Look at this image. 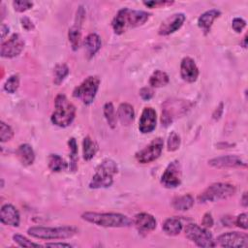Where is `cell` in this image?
<instances>
[{"instance_id": "obj_1", "label": "cell", "mask_w": 248, "mask_h": 248, "mask_svg": "<svg viewBox=\"0 0 248 248\" xmlns=\"http://www.w3.org/2000/svg\"><path fill=\"white\" fill-rule=\"evenodd\" d=\"M150 17V14L144 11L123 8L117 12L111 21L115 34L120 35L125 31L143 25Z\"/></svg>"}, {"instance_id": "obj_2", "label": "cell", "mask_w": 248, "mask_h": 248, "mask_svg": "<svg viewBox=\"0 0 248 248\" xmlns=\"http://www.w3.org/2000/svg\"><path fill=\"white\" fill-rule=\"evenodd\" d=\"M81 219L105 228H125L133 224V220L127 215L121 213H99V212H84L81 214Z\"/></svg>"}, {"instance_id": "obj_3", "label": "cell", "mask_w": 248, "mask_h": 248, "mask_svg": "<svg viewBox=\"0 0 248 248\" xmlns=\"http://www.w3.org/2000/svg\"><path fill=\"white\" fill-rule=\"evenodd\" d=\"M54 111L51 114V122L61 128L68 127L76 116L75 106L67 99V97L60 93L54 100Z\"/></svg>"}, {"instance_id": "obj_4", "label": "cell", "mask_w": 248, "mask_h": 248, "mask_svg": "<svg viewBox=\"0 0 248 248\" xmlns=\"http://www.w3.org/2000/svg\"><path fill=\"white\" fill-rule=\"evenodd\" d=\"M118 172L116 163L111 159L103 160L95 170V173L89 182L90 189L108 188L113 182V175Z\"/></svg>"}, {"instance_id": "obj_5", "label": "cell", "mask_w": 248, "mask_h": 248, "mask_svg": "<svg viewBox=\"0 0 248 248\" xmlns=\"http://www.w3.org/2000/svg\"><path fill=\"white\" fill-rule=\"evenodd\" d=\"M78 232V229L73 226H61V227H43L35 226L27 230V233L35 238L39 239H65L74 236Z\"/></svg>"}, {"instance_id": "obj_6", "label": "cell", "mask_w": 248, "mask_h": 248, "mask_svg": "<svg viewBox=\"0 0 248 248\" xmlns=\"http://www.w3.org/2000/svg\"><path fill=\"white\" fill-rule=\"evenodd\" d=\"M193 106V103L187 100L170 99L162 105L161 122L165 127L170 126L174 119L185 114Z\"/></svg>"}, {"instance_id": "obj_7", "label": "cell", "mask_w": 248, "mask_h": 248, "mask_svg": "<svg viewBox=\"0 0 248 248\" xmlns=\"http://www.w3.org/2000/svg\"><path fill=\"white\" fill-rule=\"evenodd\" d=\"M235 193V187L230 183L217 182L209 185L203 192L198 196L201 203L214 202L232 197Z\"/></svg>"}, {"instance_id": "obj_8", "label": "cell", "mask_w": 248, "mask_h": 248, "mask_svg": "<svg viewBox=\"0 0 248 248\" xmlns=\"http://www.w3.org/2000/svg\"><path fill=\"white\" fill-rule=\"evenodd\" d=\"M100 81L101 80L97 76L87 77L79 85L74 89L73 96L79 99L84 105L92 104L98 92Z\"/></svg>"}, {"instance_id": "obj_9", "label": "cell", "mask_w": 248, "mask_h": 248, "mask_svg": "<svg viewBox=\"0 0 248 248\" xmlns=\"http://www.w3.org/2000/svg\"><path fill=\"white\" fill-rule=\"evenodd\" d=\"M185 235L189 240L194 242L199 247L216 246L212 233L207 229L195 223H190L185 227Z\"/></svg>"}, {"instance_id": "obj_10", "label": "cell", "mask_w": 248, "mask_h": 248, "mask_svg": "<svg viewBox=\"0 0 248 248\" xmlns=\"http://www.w3.org/2000/svg\"><path fill=\"white\" fill-rule=\"evenodd\" d=\"M164 140L161 138L154 139L144 148L136 153V159L140 164H148L158 159L162 153Z\"/></svg>"}, {"instance_id": "obj_11", "label": "cell", "mask_w": 248, "mask_h": 248, "mask_svg": "<svg viewBox=\"0 0 248 248\" xmlns=\"http://www.w3.org/2000/svg\"><path fill=\"white\" fill-rule=\"evenodd\" d=\"M161 183L166 188H176L181 184V167L178 161L168 165L161 176Z\"/></svg>"}, {"instance_id": "obj_12", "label": "cell", "mask_w": 248, "mask_h": 248, "mask_svg": "<svg viewBox=\"0 0 248 248\" xmlns=\"http://www.w3.org/2000/svg\"><path fill=\"white\" fill-rule=\"evenodd\" d=\"M24 41L21 36L15 33L11 36L9 40L1 45L0 54L4 58H14L21 53L24 48Z\"/></svg>"}, {"instance_id": "obj_13", "label": "cell", "mask_w": 248, "mask_h": 248, "mask_svg": "<svg viewBox=\"0 0 248 248\" xmlns=\"http://www.w3.org/2000/svg\"><path fill=\"white\" fill-rule=\"evenodd\" d=\"M217 244L221 247H248L247 233L239 232H228L217 237Z\"/></svg>"}, {"instance_id": "obj_14", "label": "cell", "mask_w": 248, "mask_h": 248, "mask_svg": "<svg viewBox=\"0 0 248 248\" xmlns=\"http://www.w3.org/2000/svg\"><path fill=\"white\" fill-rule=\"evenodd\" d=\"M186 16L182 13H176L170 16L160 24L158 34L161 36H168L170 34L174 33L183 25Z\"/></svg>"}, {"instance_id": "obj_15", "label": "cell", "mask_w": 248, "mask_h": 248, "mask_svg": "<svg viewBox=\"0 0 248 248\" xmlns=\"http://www.w3.org/2000/svg\"><path fill=\"white\" fill-rule=\"evenodd\" d=\"M208 165L216 169H226V168H246L247 163L236 155H225L210 159Z\"/></svg>"}, {"instance_id": "obj_16", "label": "cell", "mask_w": 248, "mask_h": 248, "mask_svg": "<svg viewBox=\"0 0 248 248\" xmlns=\"http://www.w3.org/2000/svg\"><path fill=\"white\" fill-rule=\"evenodd\" d=\"M133 224L140 233H148L155 230L157 226L156 219L149 213L141 212L134 217Z\"/></svg>"}, {"instance_id": "obj_17", "label": "cell", "mask_w": 248, "mask_h": 248, "mask_svg": "<svg viewBox=\"0 0 248 248\" xmlns=\"http://www.w3.org/2000/svg\"><path fill=\"white\" fill-rule=\"evenodd\" d=\"M157 115L155 109L150 107L144 108L139 122V130L142 134L151 133L156 127Z\"/></svg>"}, {"instance_id": "obj_18", "label": "cell", "mask_w": 248, "mask_h": 248, "mask_svg": "<svg viewBox=\"0 0 248 248\" xmlns=\"http://www.w3.org/2000/svg\"><path fill=\"white\" fill-rule=\"evenodd\" d=\"M180 76L186 82H195L199 77V69L191 57H184L180 63Z\"/></svg>"}, {"instance_id": "obj_19", "label": "cell", "mask_w": 248, "mask_h": 248, "mask_svg": "<svg viewBox=\"0 0 248 248\" xmlns=\"http://www.w3.org/2000/svg\"><path fill=\"white\" fill-rule=\"evenodd\" d=\"M0 220H1V223L4 225L18 227L20 222L19 212L13 204L6 203L1 207Z\"/></svg>"}, {"instance_id": "obj_20", "label": "cell", "mask_w": 248, "mask_h": 248, "mask_svg": "<svg viewBox=\"0 0 248 248\" xmlns=\"http://www.w3.org/2000/svg\"><path fill=\"white\" fill-rule=\"evenodd\" d=\"M220 15L221 12L216 9H211L204 12L198 18V26L204 32V34H207L211 29L213 21L220 16Z\"/></svg>"}, {"instance_id": "obj_21", "label": "cell", "mask_w": 248, "mask_h": 248, "mask_svg": "<svg viewBox=\"0 0 248 248\" xmlns=\"http://www.w3.org/2000/svg\"><path fill=\"white\" fill-rule=\"evenodd\" d=\"M83 45L85 46L86 49V54H87V58L90 59L92 58L101 48L102 46V41L101 38L98 34L96 33H90L86 36V38L84 39Z\"/></svg>"}, {"instance_id": "obj_22", "label": "cell", "mask_w": 248, "mask_h": 248, "mask_svg": "<svg viewBox=\"0 0 248 248\" xmlns=\"http://www.w3.org/2000/svg\"><path fill=\"white\" fill-rule=\"evenodd\" d=\"M117 118L124 126H129L135 118V111L132 105L128 103H122L119 105L116 112Z\"/></svg>"}, {"instance_id": "obj_23", "label": "cell", "mask_w": 248, "mask_h": 248, "mask_svg": "<svg viewBox=\"0 0 248 248\" xmlns=\"http://www.w3.org/2000/svg\"><path fill=\"white\" fill-rule=\"evenodd\" d=\"M16 156L23 166H30L34 163L35 153L32 146L28 143L20 144L16 149Z\"/></svg>"}, {"instance_id": "obj_24", "label": "cell", "mask_w": 248, "mask_h": 248, "mask_svg": "<svg viewBox=\"0 0 248 248\" xmlns=\"http://www.w3.org/2000/svg\"><path fill=\"white\" fill-rule=\"evenodd\" d=\"M162 229L168 235H177L182 230V222L177 217H170L165 220Z\"/></svg>"}, {"instance_id": "obj_25", "label": "cell", "mask_w": 248, "mask_h": 248, "mask_svg": "<svg viewBox=\"0 0 248 248\" xmlns=\"http://www.w3.org/2000/svg\"><path fill=\"white\" fill-rule=\"evenodd\" d=\"M194 198L190 194H187L175 197L171 202V205L175 210L186 211L194 205Z\"/></svg>"}, {"instance_id": "obj_26", "label": "cell", "mask_w": 248, "mask_h": 248, "mask_svg": "<svg viewBox=\"0 0 248 248\" xmlns=\"http://www.w3.org/2000/svg\"><path fill=\"white\" fill-rule=\"evenodd\" d=\"M170 81V78L166 72L161 70H156L149 78V85L151 87H163L167 85Z\"/></svg>"}, {"instance_id": "obj_27", "label": "cell", "mask_w": 248, "mask_h": 248, "mask_svg": "<svg viewBox=\"0 0 248 248\" xmlns=\"http://www.w3.org/2000/svg\"><path fill=\"white\" fill-rule=\"evenodd\" d=\"M97 150H98L97 143L90 137H85L82 141L83 159L85 161L91 160L95 156Z\"/></svg>"}, {"instance_id": "obj_28", "label": "cell", "mask_w": 248, "mask_h": 248, "mask_svg": "<svg viewBox=\"0 0 248 248\" xmlns=\"http://www.w3.org/2000/svg\"><path fill=\"white\" fill-rule=\"evenodd\" d=\"M67 167V162L58 154H50L48 156V168L50 170L59 172L66 170Z\"/></svg>"}, {"instance_id": "obj_29", "label": "cell", "mask_w": 248, "mask_h": 248, "mask_svg": "<svg viewBox=\"0 0 248 248\" xmlns=\"http://www.w3.org/2000/svg\"><path fill=\"white\" fill-rule=\"evenodd\" d=\"M68 38L69 42L71 44L73 50H78L80 45L81 40V27L74 24L68 32Z\"/></svg>"}, {"instance_id": "obj_30", "label": "cell", "mask_w": 248, "mask_h": 248, "mask_svg": "<svg viewBox=\"0 0 248 248\" xmlns=\"http://www.w3.org/2000/svg\"><path fill=\"white\" fill-rule=\"evenodd\" d=\"M69 75V68L66 64L60 63L57 64L54 67L53 71V82L56 85H59L62 83V81L66 78V77Z\"/></svg>"}, {"instance_id": "obj_31", "label": "cell", "mask_w": 248, "mask_h": 248, "mask_svg": "<svg viewBox=\"0 0 248 248\" xmlns=\"http://www.w3.org/2000/svg\"><path fill=\"white\" fill-rule=\"evenodd\" d=\"M68 145L70 148V170L72 171H76L78 162V143L75 138H71L68 140Z\"/></svg>"}, {"instance_id": "obj_32", "label": "cell", "mask_w": 248, "mask_h": 248, "mask_svg": "<svg viewBox=\"0 0 248 248\" xmlns=\"http://www.w3.org/2000/svg\"><path fill=\"white\" fill-rule=\"evenodd\" d=\"M104 115L105 118L108 124V126L110 128H115L116 126V114H115V110H114V107L112 105V103L108 102L106 103L104 106Z\"/></svg>"}, {"instance_id": "obj_33", "label": "cell", "mask_w": 248, "mask_h": 248, "mask_svg": "<svg viewBox=\"0 0 248 248\" xmlns=\"http://www.w3.org/2000/svg\"><path fill=\"white\" fill-rule=\"evenodd\" d=\"M19 86V78L16 75L11 76L4 84V90L10 94L15 93Z\"/></svg>"}, {"instance_id": "obj_34", "label": "cell", "mask_w": 248, "mask_h": 248, "mask_svg": "<svg viewBox=\"0 0 248 248\" xmlns=\"http://www.w3.org/2000/svg\"><path fill=\"white\" fill-rule=\"evenodd\" d=\"M14 137V131L10 125L1 121L0 123V140L2 142L12 140Z\"/></svg>"}, {"instance_id": "obj_35", "label": "cell", "mask_w": 248, "mask_h": 248, "mask_svg": "<svg viewBox=\"0 0 248 248\" xmlns=\"http://www.w3.org/2000/svg\"><path fill=\"white\" fill-rule=\"evenodd\" d=\"M13 239L20 247H42V245H40L39 243L29 240L28 238H26L25 236H23L21 234H17V233L14 234Z\"/></svg>"}, {"instance_id": "obj_36", "label": "cell", "mask_w": 248, "mask_h": 248, "mask_svg": "<svg viewBox=\"0 0 248 248\" xmlns=\"http://www.w3.org/2000/svg\"><path fill=\"white\" fill-rule=\"evenodd\" d=\"M180 143H181L180 137L175 132H171L168 139V150L169 151L177 150L180 146Z\"/></svg>"}, {"instance_id": "obj_37", "label": "cell", "mask_w": 248, "mask_h": 248, "mask_svg": "<svg viewBox=\"0 0 248 248\" xmlns=\"http://www.w3.org/2000/svg\"><path fill=\"white\" fill-rule=\"evenodd\" d=\"M13 7L16 12L23 13L33 7V3L26 0H16L13 2Z\"/></svg>"}, {"instance_id": "obj_38", "label": "cell", "mask_w": 248, "mask_h": 248, "mask_svg": "<svg viewBox=\"0 0 248 248\" xmlns=\"http://www.w3.org/2000/svg\"><path fill=\"white\" fill-rule=\"evenodd\" d=\"M173 1H168V0H151V1H143V5H145L148 8H161L166 7L173 4Z\"/></svg>"}, {"instance_id": "obj_39", "label": "cell", "mask_w": 248, "mask_h": 248, "mask_svg": "<svg viewBox=\"0 0 248 248\" xmlns=\"http://www.w3.org/2000/svg\"><path fill=\"white\" fill-rule=\"evenodd\" d=\"M246 26V21L241 17H234L232 21V27L236 33H240Z\"/></svg>"}, {"instance_id": "obj_40", "label": "cell", "mask_w": 248, "mask_h": 248, "mask_svg": "<svg viewBox=\"0 0 248 248\" xmlns=\"http://www.w3.org/2000/svg\"><path fill=\"white\" fill-rule=\"evenodd\" d=\"M84 18H85V11L83 9L82 6H79L77 10V13H76V18H75V24L81 27L82 26V23L84 21Z\"/></svg>"}, {"instance_id": "obj_41", "label": "cell", "mask_w": 248, "mask_h": 248, "mask_svg": "<svg viewBox=\"0 0 248 248\" xmlns=\"http://www.w3.org/2000/svg\"><path fill=\"white\" fill-rule=\"evenodd\" d=\"M140 98L142 100L148 101V100H150L154 96V91L150 87H142L140 90Z\"/></svg>"}, {"instance_id": "obj_42", "label": "cell", "mask_w": 248, "mask_h": 248, "mask_svg": "<svg viewBox=\"0 0 248 248\" xmlns=\"http://www.w3.org/2000/svg\"><path fill=\"white\" fill-rule=\"evenodd\" d=\"M235 224L237 227L243 229V230H247L248 225H247V213H241L236 217L235 220Z\"/></svg>"}, {"instance_id": "obj_43", "label": "cell", "mask_w": 248, "mask_h": 248, "mask_svg": "<svg viewBox=\"0 0 248 248\" xmlns=\"http://www.w3.org/2000/svg\"><path fill=\"white\" fill-rule=\"evenodd\" d=\"M202 226L205 229H209L213 226V218L210 213H205L202 220Z\"/></svg>"}, {"instance_id": "obj_44", "label": "cell", "mask_w": 248, "mask_h": 248, "mask_svg": "<svg viewBox=\"0 0 248 248\" xmlns=\"http://www.w3.org/2000/svg\"><path fill=\"white\" fill-rule=\"evenodd\" d=\"M20 22H21L22 28L25 29L26 31H31V30L34 29V24H33V22L31 21V19L29 17H27V16L21 17Z\"/></svg>"}, {"instance_id": "obj_45", "label": "cell", "mask_w": 248, "mask_h": 248, "mask_svg": "<svg viewBox=\"0 0 248 248\" xmlns=\"http://www.w3.org/2000/svg\"><path fill=\"white\" fill-rule=\"evenodd\" d=\"M223 108H224L223 103H220V105L216 108V109L214 110V112H213V114H212L213 119L218 120V119L222 116V113H223Z\"/></svg>"}, {"instance_id": "obj_46", "label": "cell", "mask_w": 248, "mask_h": 248, "mask_svg": "<svg viewBox=\"0 0 248 248\" xmlns=\"http://www.w3.org/2000/svg\"><path fill=\"white\" fill-rule=\"evenodd\" d=\"M45 246H49V247H72L71 244L65 243V242H49V243H46Z\"/></svg>"}, {"instance_id": "obj_47", "label": "cell", "mask_w": 248, "mask_h": 248, "mask_svg": "<svg viewBox=\"0 0 248 248\" xmlns=\"http://www.w3.org/2000/svg\"><path fill=\"white\" fill-rule=\"evenodd\" d=\"M8 33H9V27L3 23L1 25V38L4 39Z\"/></svg>"}, {"instance_id": "obj_48", "label": "cell", "mask_w": 248, "mask_h": 248, "mask_svg": "<svg viewBox=\"0 0 248 248\" xmlns=\"http://www.w3.org/2000/svg\"><path fill=\"white\" fill-rule=\"evenodd\" d=\"M241 204H242L244 207H246V206L248 205V200H247V193H246V192H244L243 195H242V197H241Z\"/></svg>"}, {"instance_id": "obj_49", "label": "cell", "mask_w": 248, "mask_h": 248, "mask_svg": "<svg viewBox=\"0 0 248 248\" xmlns=\"http://www.w3.org/2000/svg\"><path fill=\"white\" fill-rule=\"evenodd\" d=\"M241 45H242V46L243 47H247V35H245V37L243 38V42L241 43Z\"/></svg>"}]
</instances>
